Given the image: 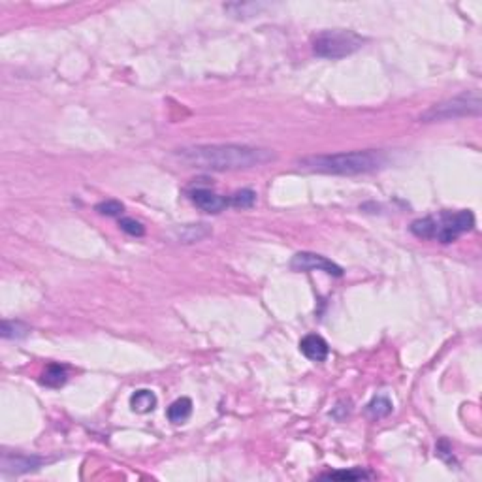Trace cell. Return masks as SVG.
Segmentation results:
<instances>
[{
  "mask_svg": "<svg viewBox=\"0 0 482 482\" xmlns=\"http://www.w3.org/2000/svg\"><path fill=\"white\" fill-rule=\"evenodd\" d=\"M176 158L186 168L211 171L249 170L274 162L277 155L272 149L239 145V143H215V145H193L178 149Z\"/></svg>",
  "mask_w": 482,
  "mask_h": 482,
  "instance_id": "6da1fadb",
  "label": "cell"
},
{
  "mask_svg": "<svg viewBox=\"0 0 482 482\" xmlns=\"http://www.w3.org/2000/svg\"><path fill=\"white\" fill-rule=\"evenodd\" d=\"M386 153L381 149L350 151V153H334V155H313L300 160L304 170L332 176H358L381 170L386 164Z\"/></svg>",
  "mask_w": 482,
  "mask_h": 482,
  "instance_id": "7a4b0ae2",
  "label": "cell"
},
{
  "mask_svg": "<svg viewBox=\"0 0 482 482\" xmlns=\"http://www.w3.org/2000/svg\"><path fill=\"white\" fill-rule=\"evenodd\" d=\"M475 215L469 209L461 211H443L437 217H424L416 219L411 224V232L416 238L437 239L441 243H453L456 239L473 230Z\"/></svg>",
  "mask_w": 482,
  "mask_h": 482,
  "instance_id": "3957f363",
  "label": "cell"
},
{
  "mask_svg": "<svg viewBox=\"0 0 482 482\" xmlns=\"http://www.w3.org/2000/svg\"><path fill=\"white\" fill-rule=\"evenodd\" d=\"M363 42L365 40L352 30H324L313 40V51L317 57H322V59L337 60L357 53L363 45Z\"/></svg>",
  "mask_w": 482,
  "mask_h": 482,
  "instance_id": "277c9868",
  "label": "cell"
},
{
  "mask_svg": "<svg viewBox=\"0 0 482 482\" xmlns=\"http://www.w3.org/2000/svg\"><path fill=\"white\" fill-rule=\"evenodd\" d=\"M471 115H481V93L479 91L461 93L450 100L431 106L428 112L422 113L420 119L424 123H437V121L460 119V117H471Z\"/></svg>",
  "mask_w": 482,
  "mask_h": 482,
  "instance_id": "5b68a950",
  "label": "cell"
},
{
  "mask_svg": "<svg viewBox=\"0 0 482 482\" xmlns=\"http://www.w3.org/2000/svg\"><path fill=\"white\" fill-rule=\"evenodd\" d=\"M290 269L292 272H324L328 275L334 277H341L343 269L341 266H337L335 262L328 260L322 254H315V252H298L294 254V258L290 260Z\"/></svg>",
  "mask_w": 482,
  "mask_h": 482,
  "instance_id": "8992f818",
  "label": "cell"
},
{
  "mask_svg": "<svg viewBox=\"0 0 482 482\" xmlns=\"http://www.w3.org/2000/svg\"><path fill=\"white\" fill-rule=\"evenodd\" d=\"M189 198L194 206L206 213H221L223 209L230 208V198L221 196V194L213 193L209 189L198 186V189H191L189 191Z\"/></svg>",
  "mask_w": 482,
  "mask_h": 482,
  "instance_id": "52a82bcc",
  "label": "cell"
},
{
  "mask_svg": "<svg viewBox=\"0 0 482 482\" xmlns=\"http://www.w3.org/2000/svg\"><path fill=\"white\" fill-rule=\"evenodd\" d=\"M42 458L38 456H25V454H8L4 453L2 456V473L6 475H21V473H29L34 471L40 466H44Z\"/></svg>",
  "mask_w": 482,
  "mask_h": 482,
  "instance_id": "ba28073f",
  "label": "cell"
},
{
  "mask_svg": "<svg viewBox=\"0 0 482 482\" xmlns=\"http://www.w3.org/2000/svg\"><path fill=\"white\" fill-rule=\"evenodd\" d=\"M300 350L311 362H324L328 358V352H330V347H328V343L320 335L309 334L300 341Z\"/></svg>",
  "mask_w": 482,
  "mask_h": 482,
  "instance_id": "9c48e42d",
  "label": "cell"
},
{
  "mask_svg": "<svg viewBox=\"0 0 482 482\" xmlns=\"http://www.w3.org/2000/svg\"><path fill=\"white\" fill-rule=\"evenodd\" d=\"M68 378V370L67 365L62 363H49L40 377V383L47 388H60V386L67 383Z\"/></svg>",
  "mask_w": 482,
  "mask_h": 482,
  "instance_id": "30bf717a",
  "label": "cell"
},
{
  "mask_svg": "<svg viewBox=\"0 0 482 482\" xmlns=\"http://www.w3.org/2000/svg\"><path fill=\"white\" fill-rule=\"evenodd\" d=\"M130 407H132L134 413H140V415L151 413L156 407V396L151 390H145V388L136 390L130 396Z\"/></svg>",
  "mask_w": 482,
  "mask_h": 482,
  "instance_id": "8fae6325",
  "label": "cell"
},
{
  "mask_svg": "<svg viewBox=\"0 0 482 482\" xmlns=\"http://www.w3.org/2000/svg\"><path fill=\"white\" fill-rule=\"evenodd\" d=\"M193 415V401L189 398H179L168 407V418L173 424H183Z\"/></svg>",
  "mask_w": 482,
  "mask_h": 482,
  "instance_id": "7c38bea8",
  "label": "cell"
},
{
  "mask_svg": "<svg viewBox=\"0 0 482 482\" xmlns=\"http://www.w3.org/2000/svg\"><path fill=\"white\" fill-rule=\"evenodd\" d=\"M392 409V401L388 400L386 396H377V398H373V400L365 405V413H367V416L373 418V420H378V418H385V416L390 415Z\"/></svg>",
  "mask_w": 482,
  "mask_h": 482,
  "instance_id": "4fadbf2b",
  "label": "cell"
},
{
  "mask_svg": "<svg viewBox=\"0 0 482 482\" xmlns=\"http://www.w3.org/2000/svg\"><path fill=\"white\" fill-rule=\"evenodd\" d=\"M371 473L363 471L362 468L349 469V471H330V473H322L319 479H332V481H363V479H371Z\"/></svg>",
  "mask_w": 482,
  "mask_h": 482,
  "instance_id": "5bb4252c",
  "label": "cell"
},
{
  "mask_svg": "<svg viewBox=\"0 0 482 482\" xmlns=\"http://www.w3.org/2000/svg\"><path fill=\"white\" fill-rule=\"evenodd\" d=\"M29 332L30 328L19 320H4L2 322V337L4 339H21V337H27Z\"/></svg>",
  "mask_w": 482,
  "mask_h": 482,
  "instance_id": "9a60e30c",
  "label": "cell"
},
{
  "mask_svg": "<svg viewBox=\"0 0 482 482\" xmlns=\"http://www.w3.org/2000/svg\"><path fill=\"white\" fill-rule=\"evenodd\" d=\"M230 198V206L232 208H239V209H249L254 206L256 202V193L251 191V189H241L238 193H234Z\"/></svg>",
  "mask_w": 482,
  "mask_h": 482,
  "instance_id": "2e32d148",
  "label": "cell"
},
{
  "mask_svg": "<svg viewBox=\"0 0 482 482\" xmlns=\"http://www.w3.org/2000/svg\"><path fill=\"white\" fill-rule=\"evenodd\" d=\"M95 211H97V213H100V215H106V217H119L121 213L125 211V206H123L119 200H106V202H100V204H97Z\"/></svg>",
  "mask_w": 482,
  "mask_h": 482,
  "instance_id": "e0dca14e",
  "label": "cell"
},
{
  "mask_svg": "<svg viewBox=\"0 0 482 482\" xmlns=\"http://www.w3.org/2000/svg\"><path fill=\"white\" fill-rule=\"evenodd\" d=\"M119 226H121V230L126 232L128 236H134V238H141V236L145 234L143 224H141L140 221H136V219H130V217H123V219H119Z\"/></svg>",
  "mask_w": 482,
  "mask_h": 482,
  "instance_id": "ac0fdd59",
  "label": "cell"
}]
</instances>
